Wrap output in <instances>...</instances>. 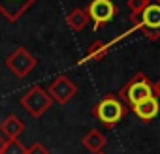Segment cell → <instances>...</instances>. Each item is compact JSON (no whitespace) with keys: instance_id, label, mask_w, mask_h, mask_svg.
Instances as JSON below:
<instances>
[{"instance_id":"cell-1","label":"cell","mask_w":160,"mask_h":154,"mask_svg":"<svg viewBox=\"0 0 160 154\" xmlns=\"http://www.w3.org/2000/svg\"><path fill=\"white\" fill-rule=\"evenodd\" d=\"M130 23L147 40L156 41L160 38V0H145V6L136 17H130Z\"/></svg>"},{"instance_id":"cell-2","label":"cell","mask_w":160,"mask_h":154,"mask_svg":"<svg viewBox=\"0 0 160 154\" xmlns=\"http://www.w3.org/2000/svg\"><path fill=\"white\" fill-rule=\"evenodd\" d=\"M117 96L121 98V102H122L126 107H134L136 103H139V102H143V100L154 96V87H152V83L147 79V75H145L143 71H138L132 79L119 90Z\"/></svg>"},{"instance_id":"cell-3","label":"cell","mask_w":160,"mask_h":154,"mask_svg":"<svg viewBox=\"0 0 160 154\" xmlns=\"http://www.w3.org/2000/svg\"><path fill=\"white\" fill-rule=\"evenodd\" d=\"M128 113V107L121 102V98L117 96V94H106L94 107H92V115L104 124V126H108V128H113V126H117L122 118H124V115Z\"/></svg>"},{"instance_id":"cell-4","label":"cell","mask_w":160,"mask_h":154,"mask_svg":"<svg viewBox=\"0 0 160 154\" xmlns=\"http://www.w3.org/2000/svg\"><path fill=\"white\" fill-rule=\"evenodd\" d=\"M19 103L23 105V109H27V113L34 118H40L43 113L49 111V107L53 105V98L47 94L45 89H42L40 85L30 87L19 100Z\"/></svg>"},{"instance_id":"cell-5","label":"cell","mask_w":160,"mask_h":154,"mask_svg":"<svg viewBox=\"0 0 160 154\" xmlns=\"http://www.w3.org/2000/svg\"><path fill=\"white\" fill-rule=\"evenodd\" d=\"M85 12L89 15V21L94 23V30H98L108 23H111L119 10L113 0H91V4L85 8Z\"/></svg>"},{"instance_id":"cell-6","label":"cell","mask_w":160,"mask_h":154,"mask_svg":"<svg viewBox=\"0 0 160 154\" xmlns=\"http://www.w3.org/2000/svg\"><path fill=\"white\" fill-rule=\"evenodd\" d=\"M38 60L34 58V55L27 49V47H17L8 58H6V66L13 71V75L17 77H27L34 68H36Z\"/></svg>"},{"instance_id":"cell-7","label":"cell","mask_w":160,"mask_h":154,"mask_svg":"<svg viewBox=\"0 0 160 154\" xmlns=\"http://www.w3.org/2000/svg\"><path fill=\"white\" fill-rule=\"evenodd\" d=\"M47 94L53 98V102H57L60 105H66L72 98H75L77 85L70 79L68 75H58V77H55V79L49 83Z\"/></svg>"},{"instance_id":"cell-8","label":"cell","mask_w":160,"mask_h":154,"mask_svg":"<svg viewBox=\"0 0 160 154\" xmlns=\"http://www.w3.org/2000/svg\"><path fill=\"white\" fill-rule=\"evenodd\" d=\"M38 0H0V13L10 23H17Z\"/></svg>"},{"instance_id":"cell-9","label":"cell","mask_w":160,"mask_h":154,"mask_svg":"<svg viewBox=\"0 0 160 154\" xmlns=\"http://www.w3.org/2000/svg\"><path fill=\"white\" fill-rule=\"evenodd\" d=\"M130 109H132V113H134L138 118H141V120L149 122V120L156 118V115L160 113V102H158V98H156V96H151V98H147V100H143V102L136 103V105H134V107H130Z\"/></svg>"},{"instance_id":"cell-10","label":"cell","mask_w":160,"mask_h":154,"mask_svg":"<svg viewBox=\"0 0 160 154\" xmlns=\"http://www.w3.org/2000/svg\"><path fill=\"white\" fill-rule=\"evenodd\" d=\"M111 45H113V43H106V41H100V40L92 41V43L89 45L85 56L81 58V64H85V62H100V60H104V58L108 56Z\"/></svg>"},{"instance_id":"cell-11","label":"cell","mask_w":160,"mask_h":154,"mask_svg":"<svg viewBox=\"0 0 160 154\" xmlns=\"http://www.w3.org/2000/svg\"><path fill=\"white\" fill-rule=\"evenodd\" d=\"M83 147L87 148V150H91L92 154H100L104 148H106V145H108V139H106V135L102 133V132H98V130H91L85 137H83Z\"/></svg>"},{"instance_id":"cell-12","label":"cell","mask_w":160,"mask_h":154,"mask_svg":"<svg viewBox=\"0 0 160 154\" xmlns=\"http://www.w3.org/2000/svg\"><path fill=\"white\" fill-rule=\"evenodd\" d=\"M0 132H2L8 139H19V135L25 132V122L19 120L15 115H10L4 118V122L0 124Z\"/></svg>"},{"instance_id":"cell-13","label":"cell","mask_w":160,"mask_h":154,"mask_svg":"<svg viewBox=\"0 0 160 154\" xmlns=\"http://www.w3.org/2000/svg\"><path fill=\"white\" fill-rule=\"evenodd\" d=\"M66 23H68V26H70L73 32H81L91 21H89V15H87V12H85L83 8H75V10H72V12L68 13Z\"/></svg>"},{"instance_id":"cell-14","label":"cell","mask_w":160,"mask_h":154,"mask_svg":"<svg viewBox=\"0 0 160 154\" xmlns=\"http://www.w3.org/2000/svg\"><path fill=\"white\" fill-rule=\"evenodd\" d=\"M0 154H27V147L19 139H8Z\"/></svg>"},{"instance_id":"cell-15","label":"cell","mask_w":160,"mask_h":154,"mask_svg":"<svg viewBox=\"0 0 160 154\" xmlns=\"http://www.w3.org/2000/svg\"><path fill=\"white\" fill-rule=\"evenodd\" d=\"M27 154H49V150L43 143H32L30 147H27Z\"/></svg>"},{"instance_id":"cell-16","label":"cell","mask_w":160,"mask_h":154,"mask_svg":"<svg viewBox=\"0 0 160 154\" xmlns=\"http://www.w3.org/2000/svg\"><path fill=\"white\" fill-rule=\"evenodd\" d=\"M152 87H154V96L160 98V79H158L156 83H152Z\"/></svg>"},{"instance_id":"cell-17","label":"cell","mask_w":160,"mask_h":154,"mask_svg":"<svg viewBox=\"0 0 160 154\" xmlns=\"http://www.w3.org/2000/svg\"><path fill=\"white\" fill-rule=\"evenodd\" d=\"M4 143H6V141L2 139V135H0V152H2V147H4Z\"/></svg>"},{"instance_id":"cell-18","label":"cell","mask_w":160,"mask_h":154,"mask_svg":"<svg viewBox=\"0 0 160 154\" xmlns=\"http://www.w3.org/2000/svg\"><path fill=\"white\" fill-rule=\"evenodd\" d=\"M100 154H104V152H100Z\"/></svg>"}]
</instances>
